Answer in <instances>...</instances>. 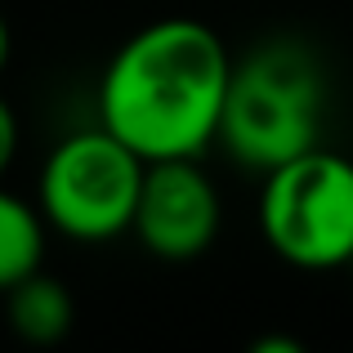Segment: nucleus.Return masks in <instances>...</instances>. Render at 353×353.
Returning a JSON list of instances; mask_svg holds the SVG:
<instances>
[{
  "mask_svg": "<svg viewBox=\"0 0 353 353\" xmlns=\"http://www.w3.org/2000/svg\"><path fill=\"white\" fill-rule=\"evenodd\" d=\"M148 161L112 130L63 139L41 174V210L54 228L81 241H103L130 228Z\"/></svg>",
  "mask_w": 353,
  "mask_h": 353,
  "instance_id": "nucleus-4",
  "label": "nucleus"
},
{
  "mask_svg": "<svg viewBox=\"0 0 353 353\" xmlns=\"http://www.w3.org/2000/svg\"><path fill=\"white\" fill-rule=\"evenodd\" d=\"M327 85L322 68L300 41H264L228 72L215 139L246 170L273 165L318 148Z\"/></svg>",
  "mask_w": 353,
  "mask_h": 353,
  "instance_id": "nucleus-2",
  "label": "nucleus"
},
{
  "mask_svg": "<svg viewBox=\"0 0 353 353\" xmlns=\"http://www.w3.org/2000/svg\"><path fill=\"white\" fill-rule=\"evenodd\" d=\"M5 304H9V327H14L27 345H54V340H63L68 327H72V318H77L68 286H63L59 277H45L41 268L9 286Z\"/></svg>",
  "mask_w": 353,
  "mask_h": 353,
  "instance_id": "nucleus-6",
  "label": "nucleus"
},
{
  "mask_svg": "<svg viewBox=\"0 0 353 353\" xmlns=\"http://www.w3.org/2000/svg\"><path fill=\"white\" fill-rule=\"evenodd\" d=\"M130 228L157 259H197L219 233V192L192 157L148 161Z\"/></svg>",
  "mask_w": 353,
  "mask_h": 353,
  "instance_id": "nucleus-5",
  "label": "nucleus"
},
{
  "mask_svg": "<svg viewBox=\"0 0 353 353\" xmlns=\"http://www.w3.org/2000/svg\"><path fill=\"white\" fill-rule=\"evenodd\" d=\"M5 59H9V23L0 14V68H5Z\"/></svg>",
  "mask_w": 353,
  "mask_h": 353,
  "instance_id": "nucleus-9",
  "label": "nucleus"
},
{
  "mask_svg": "<svg viewBox=\"0 0 353 353\" xmlns=\"http://www.w3.org/2000/svg\"><path fill=\"white\" fill-rule=\"evenodd\" d=\"M41 255H45L41 215L27 201H18L14 192L0 188V295L14 282H23L27 273H36Z\"/></svg>",
  "mask_w": 353,
  "mask_h": 353,
  "instance_id": "nucleus-7",
  "label": "nucleus"
},
{
  "mask_svg": "<svg viewBox=\"0 0 353 353\" xmlns=\"http://www.w3.org/2000/svg\"><path fill=\"white\" fill-rule=\"evenodd\" d=\"M228 59L219 32L197 18H161L134 32L108 63L99 85V117L143 161L197 157L215 139L228 90Z\"/></svg>",
  "mask_w": 353,
  "mask_h": 353,
  "instance_id": "nucleus-1",
  "label": "nucleus"
},
{
  "mask_svg": "<svg viewBox=\"0 0 353 353\" xmlns=\"http://www.w3.org/2000/svg\"><path fill=\"white\" fill-rule=\"evenodd\" d=\"M264 241L295 268H340L353 259V161L309 148L273 165L259 192Z\"/></svg>",
  "mask_w": 353,
  "mask_h": 353,
  "instance_id": "nucleus-3",
  "label": "nucleus"
},
{
  "mask_svg": "<svg viewBox=\"0 0 353 353\" xmlns=\"http://www.w3.org/2000/svg\"><path fill=\"white\" fill-rule=\"evenodd\" d=\"M14 148H18V121L9 112V103L0 99V174L9 170V161H14Z\"/></svg>",
  "mask_w": 353,
  "mask_h": 353,
  "instance_id": "nucleus-8",
  "label": "nucleus"
}]
</instances>
